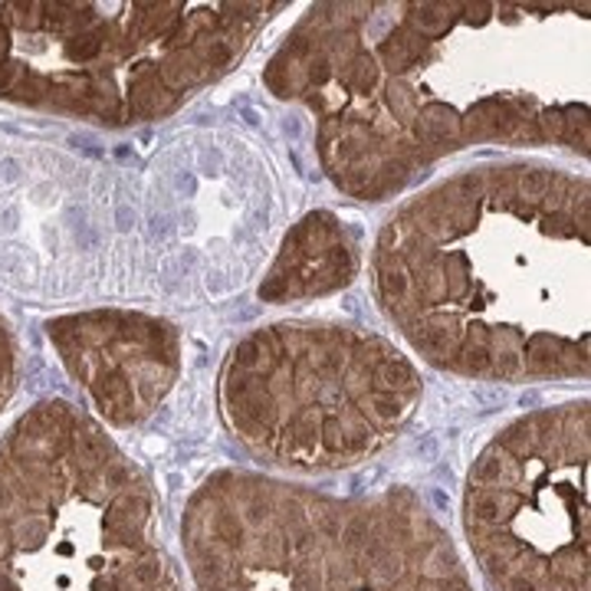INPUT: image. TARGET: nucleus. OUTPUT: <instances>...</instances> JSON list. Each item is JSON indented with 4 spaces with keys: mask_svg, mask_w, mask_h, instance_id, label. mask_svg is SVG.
<instances>
[{
    "mask_svg": "<svg viewBox=\"0 0 591 591\" xmlns=\"http://www.w3.org/2000/svg\"><path fill=\"white\" fill-rule=\"evenodd\" d=\"M264 82L312 112L322 171L359 201L477 145H591L584 4H316Z\"/></svg>",
    "mask_w": 591,
    "mask_h": 591,
    "instance_id": "1",
    "label": "nucleus"
},
{
    "mask_svg": "<svg viewBox=\"0 0 591 591\" xmlns=\"http://www.w3.org/2000/svg\"><path fill=\"white\" fill-rule=\"evenodd\" d=\"M588 178L480 165L408 197L372 250L385 319L440 372L588 378Z\"/></svg>",
    "mask_w": 591,
    "mask_h": 591,
    "instance_id": "2",
    "label": "nucleus"
},
{
    "mask_svg": "<svg viewBox=\"0 0 591 591\" xmlns=\"http://www.w3.org/2000/svg\"><path fill=\"white\" fill-rule=\"evenodd\" d=\"M280 8L11 0L0 4V102L105 129L158 123L241 63Z\"/></svg>",
    "mask_w": 591,
    "mask_h": 591,
    "instance_id": "3",
    "label": "nucleus"
},
{
    "mask_svg": "<svg viewBox=\"0 0 591 591\" xmlns=\"http://www.w3.org/2000/svg\"><path fill=\"white\" fill-rule=\"evenodd\" d=\"M184 549L197 591H473L404 487L351 503L220 470L188 503Z\"/></svg>",
    "mask_w": 591,
    "mask_h": 591,
    "instance_id": "4",
    "label": "nucleus"
},
{
    "mask_svg": "<svg viewBox=\"0 0 591 591\" xmlns=\"http://www.w3.org/2000/svg\"><path fill=\"white\" fill-rule=\"evenodd\" d=\"M421 372L385 335L338 322H273L220 369V411L254 453L335 470L378 453L414 414Z\"/></svg>",
    "mask_w": 591,
    "mask_h": 591,
    "instance_id": "5",
    "label": "nucleus"
},
{
    "mask_svg": "<svg viewBox=\"0 0 591 591\" xmlns=\"http://www.w3.org/2000/svg\"><path fill=\"white\" fill-rule=\"evenodd\" d=\"M463 526L500 591H588V401L503 427L470 470Z\"/></svg>",
    "mask_w": 591,
    "mask_h": 591,
    "instance_id": "6",
    "label": "nucleus"
},
{
    "mask_svg": "<svg viewBox=\"0 0 591 591\" xmlns=\"http://www.w3.org/2000/svg\"><path fill=\"white\" fill-rule=\"evenodd\" d=\"M47 335L69 378L115 427L149 417L184 365L181 332L149 312H73L53 319Z\"/></svg>",
    "mask_w": 591,
    "mask_h": 591,
    "instance_id": "7",
    "label": "nucleus"
},
{
    "mask_svg": "<svg viewBox=\"0 0 591 591\" xmlns=\"http://www.w3.org/2000/svg\"><path fill=\"white\" fill-rule=\"evenodd\" d=\"M362 270V254L351 230L332 210H312L296 220L260 283L270 306L322 299L345 290Z\"/></svg>",
    "mask_w": 591,
    "mask_h": 591,
    "instance_id": "8",
    "label": "nucleus"
},
{
    "mask_svg": "<svg viewBox=\"0 0 591 591\" xmlns=\"http://www.w3.org/2000/svg\"><path fill=\"white\" fill-rule=\"evenodd\" d=\"M17 382H21V348L8 319L0 316V411L14 398Z\"/></svg>",
    "mask_w": 591,
    "mask_h": 591,
    "instance_id": "9",
    "label": "nucleus"
}]
</instances>
